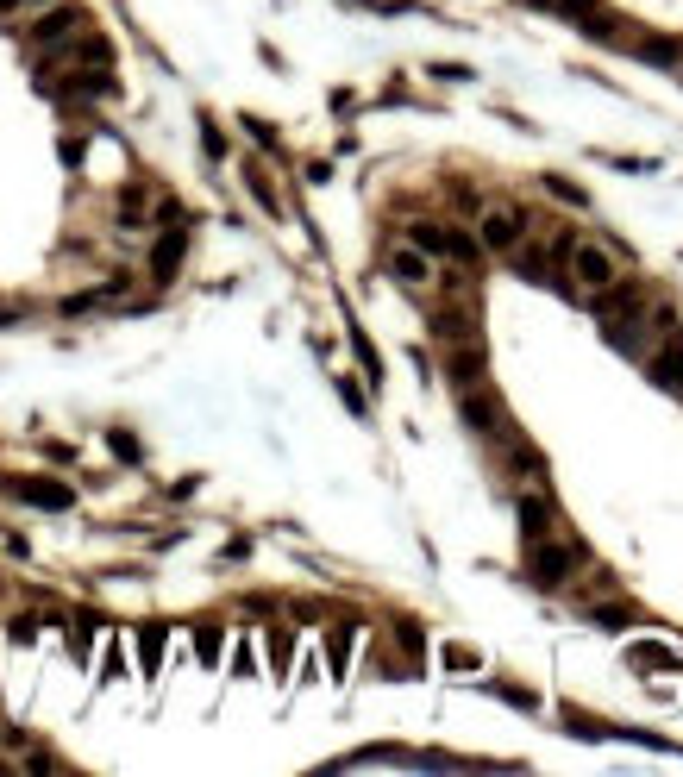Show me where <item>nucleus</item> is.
<instances>
[{
  "label": "nucleus",
  "instance_id": "obj_17",
  "mask_svg": "<svg viewBox=\"0 0 683 777\" xmlns=\"http://www.w3.org/2000/svg\"><path fill=\"white\" fill-rule=\"evenodd\" d=\"M351 640H358V633H339L333 640V677H345V665H351Z\"/></svg>",
  "mask_w": 683,
  "mask_h": 777
},
{
  "label": "nucleus",
  "instance_id": "obj_7",
  "mask_svg": "<svg viewBox=\"0 0 683 777\" xmlns=\"http://www.w3.org/2000/svg\"><path fill=\"white\" fill-rule=\"evenodd\" d=\"M13 496L32 502V508H69V502H76V489H69V483H51V477H26V483H13Z\"/></svg>",
  "mask_w": 683,
  "mask_h": 777
},
{
  "label": "nucleus",
  "instance_id": "obj_16",
  "mask_svg": "<svg viewBox=\"0 0 683 777\" xmlns=\"http://www.w3.org/2000/svg\"><path fill=\"white\" fill-rule=\"evenodd\" d=\"M640 51H646L652 63H683V44H665V38H652V44H640Z\"/></svg>",
  "mask_w": 683,
  "mask_h": 777
},
{
  "label": "nucleus",
  "instance_id": "obj_15",
  "mask_svg": "<svg viewBox=\"0 0 683 777\" xmlns=\"http://www.w3.org/2000/svg\"><path fill=\"white\" fill-rule=\"evenodd\" d=\"M176 257H182V232H170V239H163V251H157V276H170Z\"/></svg>",
  "mask_w": 683,
  "mask_h": 777
},
{
  "label": "nucleus",
  "instance_id": "obj_13",
  "mask_svg": "<svg viewBox=\"0 0 683 777\" xmlns=\"http://www.w3.org/2000/svg\"><path fill=\"white\" fill-rule=\"evenodd\" d=\"M289 652H295V640H289V633H270V671H276V677L289 671Z\"/></svg>",
  "mask_w": 683,
  "mask_h": 777
},
{
  "label": "nucleus",
  "instance_id": "obj_5",
  "mask_svg": "<svg viewBox=\"0 0 683 777\" xmlns=\"http://www.w3.org/2000/svg\"><path fill=\"white\" fill-rule=\"evenodd\" d=\"M389 276L408 282V289H420V282H433V257L420 251L414 239H408V245H389Z\"/></svg>",
  "mask_w": 683,
  "mask_h": 777
},
{
  "label": "nucleus",
  "instance_id": "obj_23",
  "mask_svg": "<svg viewBox=\"0 0 683 777\" xmlns=\"http://www.w3.org/2000/svg\"><path fill=\"white\" fill-rule=\"evenodd\" d=\"M533 7H558V0H533Z\"/></svg>",
  "mask_w": 683,
  "mask_h": 777
},
{
  "label": "nucleus",
  "instance_id": "obj_6",
  "mask_svg": "<svg viewBox=\"0 0 683 777\" xmlns=\"http://www.w3.org/2000/svg\"><path fill=\"white\" fill-rule=\"evenodd\" d=\"M76 26H82V13H76V7H51V13H38L32 26H26V38H32L38 51H44V44H63V38L76 32Z\"/></svg>",
  "mask_w": 683,
  "mask_h": 777
},
{
  "label": "nucleus",
  "instance_id": "obj_19",
  "mask_svg": "<svg viewBox=\"0 0 683 777\" xmlns=\"http://www.w3.org/2000/svg\"><path fill=\"white\" fill-rule=\"evenodd\" d=\"M195 646H201V665H214V658H220V633H214V627H201V640H195Z\"/></svg>",
  "mask_w": 683,
  "mask_h": 777
},
{
  "label": "nucleus",
  "instance_id": "obj_4",
  "mask_svg": "<svg viewBox=\"0 0 683 777\" xmlns=\"http://www.w3.org/2000/svg\"><path fill=\"white\" fill-rule=\"evenodd\" d=\"M408 239L427 251V257H445V264H470V257L483 251L477 239H464L458 226H408Z\"/></svg>",
  "mask_w": 683,
  "mask_h": 777
},
{
  "label": "nucleus",
  "instance_id": "obj_22",
  "mask_svg": "<svg viewBox=\"0 0 683 777\" xmlns=\"http://www.w3.org/2000/svg\"><path fill=\"white\" fill-rule=\"evenodd\" d=\"M232 671H239V677H251V671H257V658H251V646H239V652H232Z\"/></svg>",
  "mask_w": 683,
  "mask_h": 777
},
{
  "label": "nucleus",
  "instance_id": "obj_1",
  "mask_svg": "<svg viewBox=\"0 0 683 777\" xmlns=\"http://www.w3.org/2000/svg\"><path fill=\"white\" fill-rule=\"evenodd\" d=\"M571 282L583 295H608L621 282V251L615 245H602V239H571Z\"/></svg>",
  "mask_w": 683,
  "mask_h": 777
},
{
  "label": "nucleus",
  "instance_id": "obj_11",
  "mask_svg": "<svg viewBox=\"0 0 683 777\" xmlns=\"http://www.w3.org/2000/svg\"><path fill=\"white\" fill-rule=\"evenodd\" d=\"M138 665H145V677L163 671V627H145V640H138Z\"/></svg>",
  "mask_w": 683,
  "mask_h": 777
},
{
  "label": "nucleus",
  "instance_id": "obj_20",
  "mask_svg": "<svg viewBox=\"0 0 683 777\" xmlns=\"http://www.w3.org/2000/svg\"><path fill=\"white\" fill-rule=\"evenodd\" d=\"M32 7H44V0H0V19H19V13H32Z\"/></svg>",
  "mask_w": 683,
  "mask_h": 777
},
{
  "label": "nucleus",
  "instance_id": "obj_3",
  "mask_svg": "<svg viewBox=\"0 0 683 777\" xmlns=\"http://www.w3.org/2000/svg\"><path fill=\"white\" fill-rule=\"evenodd\" d=\"M521 232H527L521 207H508V201H489V207H483V220H477V245H483V251H496V257H508L514 245H521Z\"/></svg>",
  "mask_w": 683,
  "mask_h": 777
},
{
  "label": "nucleus",
  "instance_id": "obj_14",
  "mask_svg": "<svg viewBox=\"0 0 683 777\" xmlns=\"http://www.w3.org/2000/svg\"><path fill=\"white\" fill-rule=\"evenodd\" d=\"M120 671H126V652H120V640H107V652H101V684H113Z\"/></svg>",
  "mask_w": 683,
  "mask_h": 777
},
{
  "label": "nucleus",
  "instance_id": "obj_2",
  "mask_svg": "<svg viewBox=\"0 0 683 777\" xmlns=\"http://www.w3.org/2000/svg\"><path fill=\"white\" fill-rule=\"evenodd\" d=\"M577 558H583V546H552V533L527 546V564H533L539 590H564V583L577 577Z\"/></svg>",
  "mask_w": 683,
  "mask_h": 777
},
{
  "label": "nucleus",
  "instance_id": "obj_12",
  "mask_svg": "<svg viewBox=\"0 0 683 777\" xmlns=\"http://www.w3.org/2000/svg\"><path fill=\"white\" fill-rule=\"evenodd\" d=\"M245 182H251V195H257V207H264V214H282V201H276V188H270V176H264V170H251Z\"/></svg>",
  "mask_w": 683,
  "mask_h": 777
},
{
  "label": "nucleus",
  "instance_id": "obj_9",
  "mask_svg": "<svg viewBox=\"0 0 683 777\" xmlns=\"http://www.w3.org/2000/svg\"><path fill=\"white\" fill-rule=\"evenodd\" d=\"M464 420H470V427H477L483 439H502V414H496V402H489V395L483 389H464Z\"/></svg>",
  "mask_w": 683,
  "mask_h": 777
},
{
  "label": "nucleus",
  "instance_id": "obj_21",
  "mask_svg": "<svg viewBox=\"0 0 683 777\" xmlns=\"http://www.w3.org/2000/svg\"><path fill=\"white\" fill-rule=\"evenodd\" d=\"M445 665H452V671H470V665H477V658H470L464 646H445Z\"/></svg>",
  "mask_w": 683,
  "mask_h": 777
},
{
  "label": "nucleus",
  "instance_id": "obj_18",
  "mask_svg": "<svg viewBox=\"0 0 683 777\" xmlns=\"http://www.w3.org/2000/svg\"><path fill=\"white\" fill-rule=\"evenodd\" d=\"M546 188H552L558 201H577V207H583V188H577V182H564V176H546Z\"/></svg>",
  "mask_w": 683,
  "mask_h": 777
},
{
  "label": "nucleus",
  "instance_id": "obj_8",
  "mask_svg": "<svg viewBox=\"0 0 683 777\" xmlns=\"http://www.w3.org/2000/svg\"><path fill=\"white\" fill-rule=\"evenodd\" d=\"M558 7H564V13H571V19H583V26H590V38H602V44H615V32H621V26H615V13H608V7H602V0H558Z\"/></svg>",
  "mask_w": 683,
  "mask_h": 777
},
{
  "label": "nucleus",
  "instance_id": "obj_10",
  "mask_svg": "<svg viewBox=\"0 0 683 777\" xmlns=\"http://www.w3.org/2000/svg\"><path fill=\"white\" fill-rule=\"evenodd\" d=\"M521 527H527V546H533V539H546V527H552V508L539 502V496H521Z\"/></svg>",
  "mask_w": 683,
  "mask_h": 777
}]
</instances>
